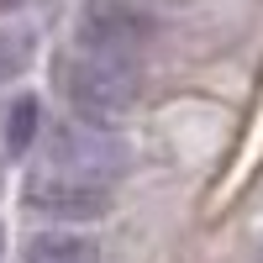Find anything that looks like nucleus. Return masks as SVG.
<instances>
[{"instance_id": "nucleus-1", "label": "nucleus", "mask_w": 263, "mask_h": 263, "mask_svg": "<svg viewBox=\"0 0 263 263\" xmlns=\"http://www.w3.org/2000/svg\"><path fill=\"white\" fill-rule=\"evenodd\" d=\"M63 90H69L74 116L111 126V121H121L132 105H137L142 69H137V58L84 53V48H74V63H69V74H63Z\"/></svg>"}, {"instance_id": "nucleus-2", "label": "nucleus", "mask_w": 263, "mask_h": 263, "mask_svg": "<svg viewBox=\"0 0 263 263\" xmlns=\"http://www.w3.org/2000/svg\"><path fill=\"white\" fill-rule=\"evenodd\" d=\"M48 168L69 174V179H90V184H111L126 168V147L105 132L100 121H63L48 132Z\"/></svg>"}, {"instance_id": "nucleus-3", "label": "nucleus", "mask_w": 263, "mask_h": 263, "mask_svg": "<svg viewBox=\"0 0 263 263\" xmlns=\"http://www.w3.org/2000/svg\"><path fill=\"white\" fill-rule=\"evenodd\" d=\"M153 37V21L132 6V0H84L79 27H74V48L84 53H116V58H142Z\"/></svg>"}, {"instance_id": "nucleus-4", "label": "nucleus", "mask_w": 263, "mask_h": 263, "mask_svg": "<svg viewBox=\"0 0 263 263\" xmlns=\"http://www.w3.org/2000/svg\"><path fill=\"white\" fill-rule=\"evenodd\" d=\"M27 211L48 216V221H100L111 211V184H90V179H69L58 168H42L27 179Z\"/></svg>"}, {"instance_id": "nucleus-5", "label": "nucleus", "mask_w": 263, "mask_h": 263, "mask_svg": "<svg viewBox=\"0 0 263 263\" xmlns=\"http://www.w3.org/2000/svg\"><path fill=\"white\" fill-rule=\"evenodd\" d=\"M21 263H100V242L84 232H37Z\"/></svg>"}, {"instance_id": "nucleus-6", "label": "nucleus", "mask_w": 263, "mask_h": 263, "mask_svg": "<svg viewBox=\"0 0 263 263\" xmlns=\"http://www.w3.org/2000/svg\"><path fill=\"white\" fill-rule=\"evenodd\" d=\"M37 126H42L37 95H21V100L11 105V121H6V147H11V153H27V147L37 142Z\"/></svg>"}, {"instance_id": "nucleus-7", "label": "nucleus", "mask_w": 263, "mask_h": 263, "mask_svg": "<svg viewBox=\"0 0 263 263\" xmlns=\"http://www.w3.org/2000/svg\"><path fill=\"white\" fill-rule=\"evenodd\" d=\"M27 37L21 32H11V27H0V84H11L21 69H27Z\"/></svg>"}, {"instance_id": "nucleus-8", "label": "nucleus", "mask_w": 263, "mask_h": 263, "mask_svg": "<svg viewBox=\"0 0 263 263\" xmlns=\"http://www.w3.org/2000/svg\"><path fill=\"white\" fill-rule=\"evenodd\" d=\"M0 6H16V0H0Z\"/></svg>"}]
</instances>
